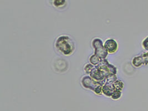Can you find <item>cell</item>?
<instances>
[{
    "label": "cell",
    "mask_w": 148,
    "mask_h": 111,
    "mask_svg": "<svg viewBox=\"0 0 148 111\" xmlns=\"http://www.w3.org/2000/svg\"><path fill=\"white\" fill-rule=\"evenodd\" d=\"M94 65H93L92 64H91V63H88V64H87L86 65V66L84 67V71H85V72H86V73H87V74H90V72H91V71L93 70V69L94 68Z\"/></svg>",
    "instance_id": "8fae6325"
},
{
    "label": "cell",
    "mask_w": 148,
    "mask_h": 111,
    "mask_svg": "<svg viewBox=\"0 0 148 111\" xmlns=\"http://www.w3.org/2000/svg\"><path fill=\"white\" fill-rule=\"evenodd\" d=\"M92 45L95 49L94 55L98 56L101 59H106L107 57L108 52L104 48L103 42L99 38H95L92 41Z\"/></svg>",
    "instance_id": "3957f363"
},
{
    "label": "cell",
    "mask_w": 148,
    "mask_h": 111,
    "mask_svg": "<svg viewBox=\"0 0 148 111\" xmlns=\"http://www.w3.org/2000/svg\"><path fill=\"white\" fill-rule=\"evenodd\" d=\"M132 63L136 67L141 66V65H147L148 64V52L139 56L135 57Z\"/></svg>",
    "instance_id": "8992f818"
},
{
    "label": "cell",
    "mask_w": 148,
    "mask_h": 111,
    "mask_svg": "<svg viewBox=\"0 0 148 111\" xmlns=\"http://www.w3.org/2000/svg\"><path fill=\"white\" fill-rule=\"evenodd\" d=\"M143 46L144 48L148 51V37H147L143 41Z\"/></svg>",
    "instance_id": "5bb4252c"
},
{
    "label": "cell",
    "mask_w": 148,
    "mask_h": 111,
    "mask_svg": "<svg viewBox=\"0 0 148 111\" xmlns=\"http://www.w3.org/2000/svg\"><path fill=\"white\" fill-rule=\"evenodd\" d=\"M103 93L107 97H111L114 92V89L113 84L106 83L102 88Z\"/></svg>",
    "instance_id": "ba28073f"
},
{
    "label": "cell",
    "mask_w": 148,
    "mask_h": 111,
    "mask_svg": "<svg viewBox=\"0 0 148 111\" xmlns=\"http://www.w3.org/2000/svg\"><path fill=\"white\" fill-rule=\"evenodd\" d=\"M101 60L102 59H101L99 57H98V56L95 55L92 56L89 58V61H90V63L95 66L99 64V63L101 62Z\"/></svg>",
    "instance_id": "30bf717a"
},
{
    "label": "cell",
    "mask_w": 148,
    "mask_h": 111,
    "mask_svg": "<svg viewBox=\"0 0 148 111\" xmlns=\"http://www.w3.org/2000/svg\"><path fill=\"white\" fill-rule=\"evenodd\" d=\"M55 47L60 53L66 56L71 55L75 49L74 41L66 35L61 36L57 39Z\"/></svg>",
    "instance_id": "6da1fadb"
},
{
    "label": "cell",
    "mask_w": 148,
    "mask_h": 111,
    "mask_svg": "<svg viewBox=\"0 0 148 111\" xmlns=\"http://www.w3.org/2000/svg\"><path fill=\"white\" fill-rule=\"evenodd\" d=\"M82 84L84 88L90 89L94 92L99 86H101L98 82L94 81L89 76H84L82 78Z\"/></svg>",
    "instance_id": "277c9868"
},
{
    "label": "cell",
    "mask_w": 148,
    "mask_h": 111,
    "mask_svg": "<svg viewBox=\"0 0 148 111\" xmlns=\"http://www.w3.org/2000/svg\"><path fill=\"white\" fill-rule=\"evenodd\" d=\"M95 67L97 69L101 71L104 75L106 78L110 75H116L117 73L116 68L113 65L108 62L106 59H102L99 64L95 66Z\"/></svg>",
    "instance_id": "7a4b0ae2"
},
{
    "label": "cell",
    "mask_w": 148,
    "mask_h": 111,
    "mask_svg": "<svg viewBox=\"0 0 148 111\" xmlns=\"http://www.w3.org/2000/svg\"><path fill=\"white\" fill-rule=\"evenodd\" d=\"M113 86L115 91L121 92L124 88V83L121 81L119 79H117L116 81H115L113 84Z\"/></svg>",
    "instance_id": "9c48e42d"
},
{
    "label": "cell",
    "mask_w": 148,
    "mask_h": 111,
    "mask_svg": "<svg viewBox=\"0 0 148 111\" xmlns=\"http://www.w3.org/2000/svg\"><path fill=\"white\" fill-rule=\"evenodd\" d=\"M89 76L93 78L94 81L98 82L102 86H103L107 82V78L104 75L95 67L89 74Z\"/></svg>",
    "instance_id": "5b68a950"
},
{
    "label": "cell",
    "mask_w": 148,
    "mask_h": 111,
    "mask_svg": "<svg viewBox=\"0 0 148 111\" xmlns=\"http://www.w3.org/2000/svg\"><path fill=\"white\" fill-rule=\"evenodd\" d=\"M66 1L65 0H55L53 1V5L56 7H60L63 6Z\"/></svg>",
    "instance_id": "7c38bea8"
},
{
    "label": "cell",
    "mask_w": 148,
    "mask_h": 111,
    "mask_svg": "<svg viewBox=\"0 0 148 111\" xmlns=\"http://www.w3.org/2000/svg\"><path fill=\"white\" fill-rule=\"evenodd\" d=\"M121 96V92L120 91H115L113 92V95H112L111 97L115 100L118 99L119 98H120Z\"/></svg>",
    "instance_id": "4fadbf2b"
},
{
    "label": "cell",
    "mask_w": 148,
    "mask_h": 111,
    "mask_svg": "<svg viewBox=\"0 0 148 111\" xmlns=\"http://www.w3.org/2000/svg\"><path fill=\"white\" fill-rule=\"evenodd\" d=\"M104 46L109 53H114L116 52L118 49V45L117 42L113 39L107 40L105 42Z\"/></svg>",
    "instance_id": "52a82bcc"
}]
</instances>
